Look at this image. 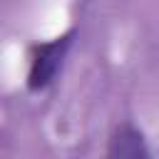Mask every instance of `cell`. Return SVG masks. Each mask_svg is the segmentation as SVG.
Masks as SVG:
<instances>
[{
	"label": "cell",
	"mask_w": 159,
	"mask_h": 159,
	"mask_svg": "<svg viewBox=\"0 0 159 159\" xmlns=\"http://www.w3.org/2000/svg\"><path fill=\"white\" fill-rule=\"evenodd\" d=\"M70 40H72V32L35 47L32 60H30V75H27V87L30 89H45L55 80V75L62 65V57L70 47Z\"/></svg>",
	"instance_id": "cell-1"
},
{
	"label": "cell",
	"mask_w": 159,
	"mask_h": 159,
	"mask_svg": "<svg viewBox=\"0 0 159 159\" xmlns=\"http://www.w3.org/2000/svg\"><path fill=\"white\" fill-rule=\"evenodd\" d=\"M107 159H149L144 137L132 124L117 127L107 147Z\"/></svg>",
	"instance_id": "cell-2"
}]
</instances>
